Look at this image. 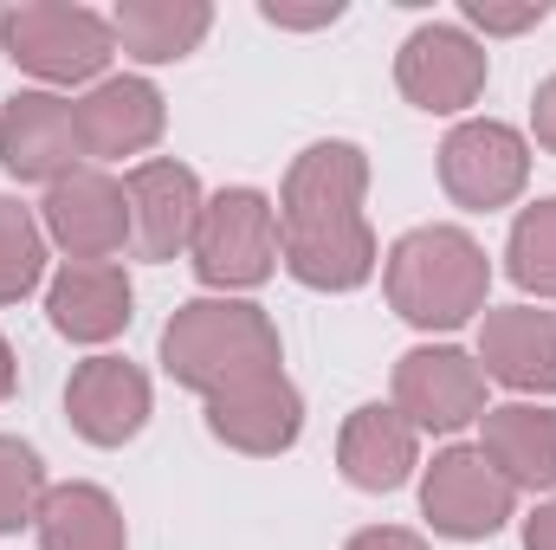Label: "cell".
Returning <instances> with one entry per match:
<instances>
[{
    "label": "cell",
    "mask_w": 556,
    "mask_h": 550,
    "mask_svg": "<svg viewBox=\"0 0 556 550\" xmlns=\"http://www.w3.org/2000/svg\"><path fill=\"white\" fill-rule=\"evenodd\" d=\"M46 311H52V330L72 337V343H111L124 324H130V278L124 266H65L46 291Z\"/></svg>",
    "instance_id": "18"
},
{
    "label": "cell",
    "mask_w": 556,
    "mask_h": 550,
    "mask_svg": "<svg viewBox=\"0 0 556 550\" xmlns=\"http://www.w3.org/2000/svg\"><path fill=\"white\" fill-rule=\"evenodd\" d=\"M544 0H525V7H498V0H466V20L479 33H525V26H544Z\"/></svg>",
    "instance_id": "24"
},
{
    "label": "cell",
    "mask_w": 556,
    "mask_h": 550,
    "mask_svg": "<svg viewBox=\"0 0 556 550\" xmlns=\"http://www.w3.org/2000/svg\"><path fill=\"white\" fill-rule=\"evenodd\" d=\"M0 46H7V7H0Z\"/></svg>",
    "instance_id": "30"
},
{
    "label": "cell",
    "mask_w": 556,
    "mask_h": 550,
    "mask_svg": "<svg viewBox=\"0 0 556 550\" xmlns=\"http://www.w3.org/2000/svg\"><path fill=\"white\" fill-rule=\"evenodd\" d=\"M525 182H531V149L511 124L472 117L440 142V188L472 214H492V208L518 201Z\"/></svg>",
    "instance_id": "7"
},
{
    "label": "cell",
    "mask_w": 556,
    "mask_h": 550,
    "mask_svg": "<svg viewBox=\"0 0 556 550\" xmlns=\"http://www.w3.org/2000/svg\"><path fill=\"white\" fill-rule=\"evenodd\" d=\"M124 195H130V240H137L142 260H175L194 247V227H201V182L194 168L181 162H137L124 175Z\"/></svg>",
    "instance_id": "12"
},
{
    "label": "cell",
    "mask_w": 556,
    "mask_h": 550,
    "mask_svg": "<svg viewBox=\"0 0 556 550\" xmlns=\"http://www.w3.org/2000/svg\"><path fill=\"white\" fill-rule=\"evenodd\" d=\"M531 130H538V142L556 155V78H544L538 85V104H531Z\"/></svg>",
    "instance_id": "27"
},
{
    "label": "cell",
    "mask_w": 556,
    "mask_h": 550,
    "mask_svg": "<svg viewBox=\"0 0 556 550\" xmlns=\"http://www.w3.org/2000/svg\"><path fill=\"white\" fill-rule=\"evenodd\" d=\"M46 466H39V453L26 447V440H13V434H0V538L7 532H20V525H33L39 518V505H46Z\"/></svg>",
    "instance_id": "23"
},
{
    "label": "cell",
    "mask_w": 556,
    "mask_h": 550,
    "mask_svg": "<svg viewBox=\"0 0 556 550\" xmlns=\"http://www.w3.org/2000/svg\"><path fill=\"white\" fill-rule=\"evenodd\" d=\"M65 414L91 447H124L149 421V376L124 357H91L65 383Z\"/></svg>",
    "instance_id": "13"
},
{
    "label": "cell",
    "mask_w": 556,
    "mask_h": 550,
    "mask_svg": "<svg viewBox=\"0 0 556 550\" xmlns=\"http://www.w3.org/2000/svg\"><path fill=\"white\" fill-rule=\"evenodd\" d=\"M525 550H556V499L525 518Z\"/></svg>",
    "instance_id": "28"
},
{
    "label": "cell",
    "mask_w": 556,
    "mask_h": 550,
    "mask_svg": "<svg viewBox=\"0 0 556 550\" xmlns=\"http://www.w3.org/2000/svg\"><path fill=\"white\" fill-rule=\"evenodd\" d=\"M46 273V234L33 221V208L0 195V304H20Z\"/></svg>",
    "instance_id": "22"
},
{
    "label": "cell",
    "mask_w": 556,
    "mask_h": 550,
    "mask_svg": "<svg viewBox=\"0 0 556 550\" xmlns=\"http://www.w3.org/2000/svg\"><path fill=\"white\" fill-rule=\"evenodd\" d=\"M485 247L459 227H415L389 253V304L420 330H459L485 311Z\"/></svg>",
    "instance_id": "3"
},
{
    "label": "cell",
    "mask_w": 556,
    "mask_h": 550,
    "mask_svg": "<svg viewBox=\"0 0 556 550\" xmlns=\"http://www.w3.org/2000/svg\"><path fill=\"white\" fill-rule=\"evenodd\" d=\"M194 273L214 291H253L278 266V214L260 188H220L194 227Z\"/></svg>",
    "instance_id": "5"
},
{
    "label": "cell",
    "mask_w": 556,
    "mask_h": 550,
    "mask_svg": "<svg viewBox=\"0 0 556 550\" xmlns=\"http://www.w3.org/2000/svg\"><path fill=\"white\" fill-rule=\"evenodd\" d=\"M511 505H518L511 479H505L479 447H446V453H433V466H427V479H420V512H427V525H433L440 538H459V545L492 538V532L511 518Z\"/></svg>",
    "instance_id": "6"
},
{
    "label": "cell",
    "mask_w": 556,
    "mask_h": 550,
    "mask_svg": "<svg viewBox=\"0 0 556 550\" xmlns=\"http://www.w3.org/2000/svg\"><path fill=\"white\" fill-rule=\"evenodd\" d=\"M162 370L207 402L214 440L240 453H285L304 427V402L285 383L278 324L247 298H188L162 330Z\"/></svg>",
    "instance_id": "1"
},
{
    "label": "cell",
    "mask_w": 556,
    "mask_h": 550,
    "mask_svg": "<svg viewBox=\"0 0 556 550\" xmlns=\"http://www.w3.org/2000/svg\"><path fill=\"white\" fill-rule=\"evenodd\" d=\"M13 383H20V363H13V343L0 337V402L13 396Z\"/></svg>",
    "instance_id": "29"
},
{
    "label": "cell",
    "mask_w": 556,
    "mask_h": 550,
    "mask_svg": "<svg viewBox=\"0 0 556 550\" xmlns=\"http://www.w3.org/2000/svg\"><path fill=\"white\" fill-rule=\"evenodd\" d=\"M260 13H266L273 26H330V20H343L337 0H324V7H278V0H266Z\"/></svg>",
    "instance_id": "25"
},
{
    "label": "cell",
    "mask_w": 556,
    "mask_h": 550,
    "mask_svg": "<svg viewBox=\"0 0 556 550\" xmlns=\"http://www.w3.org/2000/svg\"><path fill=\"white\" fill-rule=\"evenodd\" d=\"M395 85L420 111H466L485 91V46L466 26H420L395 59Z\"/></svg>",
    "instance_id": "11"
},
{
    "label": "cell",
    "mask_w": 556,
    "mask_h": 550,
    "mask_svg": "<svg viewBox=\"0 0 556 550\" xmlns=\"http://www.w3.org/2000/svg\"><path fill=\"white\" fill-rule=\"evenodd\" d=\"M395 409L415 421V434H453L466 421L485 414V370L453 350V343H427V350H408L395 363Z\"/></svg>",
    "instance_id": "8"
},
{
    "label": "cell",
    "mask_w": 556,
    "mask_h": 550,
    "mask_svg": "<svg viewBox=\"0 0 556 550\" xmlns=\"http://www.w3.org/2000/svg\"><path fill=\"white\" fill-rule=\"evenodd\" d=\"M46 234L78 266H104L111 253H124V240H130V195H124V182H111L104 168H78V175L52 182L46 188Z\"/></svg>",
    "instance_id": "9"
},
{
    "label": "cell",
    "mask_w": 556,
    "mask_h": 550,
    "mask_svg": "<svg viewBox=\"0 0 556 550\" xmlns=\"http://www.w3.org/2000/svg\"><path fill=\"white\" fill-rule=\"evenodd\" d=\"M7 52L20 59V72H33L46 85H85L111 65L117 33L91 7L33 0V7H7Z\"/></svg>",
    "instance_id": "4"
},
{
    "label": "cell",
    "mask_w": 556,
    "mask_h": 550,
    "mask_svg": "<svg viewBox=\"0 0 556 550\" xmlns=\"http://www.w3.org/2000/svg\"><path fill=\"white\" fill-rule=\"evenodd\" d=\"M369 155L356 142H311L278 195V253L311 291H356L376 273V234L363 214Z\"/></svg>",
    "instance_id": "2"
},
{
    "label": "cell",
    "mask_w": 556,
    "mask_h": 550,
    "mask_svg": "<svg viewBox=\"0 0 556 550\" xmlns=\"http://www.w3.org/2000/svg\"><path fill=\"white\" fill-rule=\"evenodd\" d=\"M505 273L538 298H556V195L518 214L511 247H505Z\"/></svg>",
    "instance_id": "21"
},
{
    "label": "cell",
    "mask_w": 556,
    "mask_h": 550,
    "mask_svg": "<svg viewBox=\"0 0 556 550\" xmlns=\"http://www.w3.org/2000/svg\"><path fill=\"white\" fill-rule=\"evenodd\" d=\"M72 117H78L85 155H98V162L142 155L149 142L162 137V91L149 78H104V85H91L72 104Z\"/></svg>",
    "instance_id": "15"
},
{
    "label": "cell",
    "mask_w": 556,
    "mask_h": 550,
    "mask_svg": "<svg viewBox=\"0 0 556 550\" xmlns=\"http://www.w3.org/2000/svg\"><path fill=\"white\" fill-rule=\"evenodd\" d=\"M343 550H427L415 532H402V525H369V532H356Z\"/></svg>",
    "instance_id": "26"
},
{
    "label": "cell",
    "mask_w": 556,
    "mask_h": 550,
    "mask_svg": "<svg viewBox=\"0 0 556 550\" xmlns=\"http://www.w3.org/2000/svg\"><path fill=\"white\" fill-rule=\"evenodd\" d=\"M39 550H130L124 512L104 486H52L39 505Z\"/></svg>",
    "instance_id": "20"
},
{
    "label": "cell",
    "mask_w": 556,
    "mask_h": 550,
    "mask_svg": "<svg viewBox=\"0 0 556 550\" xmlns=\"http://www.w3.org/2000/svg\"><path fill=\"white\" fill-rule=\"evenodd\" d=\"M479 453L511 479V492H551L556 486V409L538 402H505L479 414Z\"/></svg>",
    "instance_id": "17"
},
{
    "label": "cell",
    "mask_w": 556,
    "mask_h": 550,
    "mask_svg": "<svg viewBox=\"0 0 556 550\" xmlns=\"http://www.w3.org/2000/svg\"><path fill=\"white\" fill-rule=\"evenodd\" d=\"M85 162V142H78V117H72V98H52V91H20L7 111H0V168L13 182H65L78 175Z\"/></svg>",
    "instance_id": "10"
},
{
    "label": "cell",
    "mask_w": 556,
    "mask_h": 550,
    "mask_svg": "<svg viewBox=\"0 0 556 550\" xmlns=\"http://www.w3.org/2000/svg\"><path fill=\"white\" fill-rule=\"evenodd\" d=\"M207 26H214V7L207 0H124L117 13H111V33H117V46L142 59V65H175V59H188L201 39H207Z\"/></svg>",
    "instance_id": "19"
},
{
    "label": "cell",
    "mask_w": 556,
    "mask_h": 550,
    "mask_svg": "<svg viewBox=\"0 0 556 550\" xmlns=\"http://www.w3.org/2000/svg\"><path fill=\"white\" fill-rule=\"evenodd\" d=\"M415 447H420V434H415L408 414L369 402V409H356L343 421L337 466H343V479L363 486V492H395V486H408V473H415Z\"/></svg>",
    "instance_id": "16"
},
{
    "label": "cell",
    "mask_w": 556,
    "mask_h": 550,
    "mask_svg": "<svg viewBox=\"0 0 556 550\" xmlns=\"http://www.w3.org/2000/svg\"><path fill=\"white\" fill-rule=\"evenodd\" d=\"M479 370L492 383H505V389L551 396L556 389V311H538V304L485 311V324H479Z\"/></svg>",
    "instance_id": "14"
}]
</instances>
